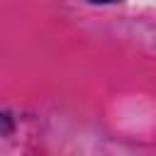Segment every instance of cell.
I'll return each mask as SVG.
<instances>
[{
    "instance_id": "6da1fadb",
    "label": "cell",
    "mask_w": 156,
    "mask_h": 156,
    "mask_svg": "<svg viewBox=\"0 0 156 156\" xmlns=\"http://www.w3.org/2000/svg\"><path fill=\"white\" fill-rule=\"evenodd\" d=\"M88 2H95V5H107V2H117V0H88Z\"/></svg>"
}]
</instances>
